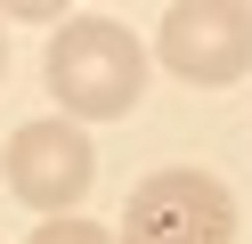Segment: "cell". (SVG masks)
<instances>
[{
    "mask_svg": "<svg viewBox=\"0 0 252 244\" xmlns=\"http://www.w3.org/2000/svg\"><path fill=\"white\" fill-rule=\"evenodd\" d=\"M90 171H98V146H90L82 122L65 114H41V122H17L8 146H0V179L25 211H49V220H73V204L90 195Z\"/></svg>",
    "mask_w": 252,
    "mask_h": 244,
    "instance_id": "obj_2",
    "label": "cell"
},
{
    "mask_svg": "<svg viewBox=\"0 0 252 244\" xmlns=\"http://www.w3.org/2000/svg\"><path fill=\"white\" fill-rule=\"evenodd\" d=\"M41 73H49V98L65 106V122H114L147 90V41L122 16H57Z\"/></svg>",
    "mask_w": 252,
    "mask_h": 244,
    "instance_id": "obj_1",
    "label": "cell"
},
{
    "mask_svg": "<svg viewBox=\"0 0 252 244\" xmlns=\"http://www.w3.org/2000/svg\"><path fill=\"white\" fill-rule=\"evenodd\" d=\"M114 244H236V195L212 171H147L138 195L122 204Z\"/></svg>",
    "mask_w": 252,
    "mask_h": 244,
    "instance_id": "obj_3",
    "label": "cell"
},
{
    "mask_svg": "<svg viewBox=\"0 0 252 244\" xmlns=\"http://www.w3.org/2000/svg\"><path fill=\"white\" fill-rule=\"evenodd\" d=\"M33 244H114V236H106L98 220H41Z\"/></svg>",
    "mask_w": 252,
    "mask_h": 244,
    "instance_id": "obj_5",
    "label": "cell"
},
{
    "mask_svg": "<svg viewBox=\"0 0 252 244\" xmlns=\"http://www.w3.org/2000/svg\"><path fill=\"white\" fill-rule=\"evenodd\" d=\"M0 73H8V41H0Z\"/></svg>",
    "mask_w": 252,
    "mask_h": 244,
    "instance_id": "obj_6",
    "label": "cell"
},
{
    "mask_svg": "<svg viewBox=\"0 0 252 244\" xmlns=\"http://www.w3.org/2000/svg\"><path fill=\"white\" fill-rule=\"evenodd\" d=\"M155 57L187 90H228L252 73V8L244 0H179V8H163Z\"/></svg>",
    "mask_w": 252,
    "mask_h": 244,
    "instance_id": "obj_4",
    "label": "cell"
}]
</instances>
